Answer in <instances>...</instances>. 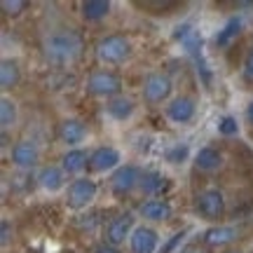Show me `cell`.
Returning a JSON list of instances; mask_svg holds the SVG:
<instances>
[{"instance_id":"obj_1","label":"cell","mask_w":253,"mask_h":253,"mask_svg":"<svg viewBox=\"0 0 253 253\" xmlns=\"http://www.w3.org/2000/svg\"><path fill=\"white\" fill-rule=\"evenodd\" d=\"M45 59L54 66H68L78 56L82 54V40L71 31H61V33H52L45 40Z\"/></svg>"},{"instance_id":"obj_2","label":"cell","mask_w":253,"mask_h":253,"mask_svg":"<svg viewBox=\"0 0 253 253\" xmlns=\"http://www.w3.org/2000/svg\"><path fill=\"white\" fill-rule=\"evenodd\" d=\"M131 54V45L125 36H106L96 45V56L103 63H122Z\"/></svg>"},{"instance_id":"obj_3","label":"cell","mask_w":253,"mask_h":253,"mask_svg":"<svg viewBox=\"0 0 253 253\" xmlns=\"http://www.w3.org/2000/svg\"><path fill=\"white\" fill-rule=\"evenodd\" d=\"M176 40H181V45L185 47V52L197 63V71L202 73L204 82H209L211 73H209V66H207V61H204V52H202V36H199L197 31H192L190 26H183V28H178Z\"/></svg>"},{"instance_id":"obj_4","label":"cell","mask_w":253,"mask_h":253,"mask_svg":"<svg viewBox=\"0 0 253 253\" xmlns=\"http://www.w3.org/2000/svg\"><path fill=\"white\" fill-rule=\"evenodd\" d=\"M141 178H143V171H141L138 167L125 164V167L115 169L113 178H110V188H113V192H115L118 197H125V195H129L134 188L141 185Z\"/></svg>"},{"instance_id":"obj_5","label":"cell","mask_w":253,"mask_h":253,"mask_svg":"<svg viewBox=\"0 0 253 253\" xmlns=\"http://www.w3.org/2000/svg\"><path fill=\"white\" fill-rule=\"evenodd\" d=\"M87 89L89 94L94 96H110V99H115L122 89V82L115 73L110 71H96L89 75V80H87Z\"/></svg>"},{"instance_id":"obj_6","label":"cell","mask_w":253,"mask_h":253,"mask_svg":"<svg viewBox=\"0 0 253 253\" xmlns=\"http://www.w3.org/2000/svg\"><path fill=\"white\" fill-rule=\"evenodd\" d=\"M197 211L207 220H218L225 213V197L218 188H207L199 192L197 197Z\"/></svg>"},{"instance_id":"obj_7","label":"cell","mask_w":253,"mask_h":253,"mask_svg":"<svg viewBox=\"0 0 253 253\" xmlns=\"http://www.w3.org/2000/svg\"><path fill=\"white\" fill-rule=\"evenodd\" d=\"M171 94V80L167 73H153L143 82V99L148 103H162Z\"/></svg>"},{"instance_id":"obj_8","label":"cell","mask_w":253,"mask_h":253,"mask_svg":"<svg viewBox=\"0 0 253 253\" xmlns=\"http://www.w3.org/2000/svg\"><path fill=\"white\" fill-rule=\"evenodd\" d=\"M96 197V183L89 178H78L68 188V207L71 209H84Z\"/></svg>"},{"instance_id":"obj_9","label":"cell","mask_w":253,"mask_h":253,"mask_svg":"<svg viewBox=\"0 0 253 253\" xmlns=\"http://www.w3.org/2000/svg\"><path fill=\"white\" fill-rule=\"evenodd\" d=\"M131 227H134V216L131 213H120L108 223L106 227V242L110 246H120L126 237H131Z\"/></svg>"},{"instance_id":"obj_10","label":"cell","mask_w":253,"mask_h":253,"mask_svg":"<svg viewBox=\"0 0 253 253\" xmlns=\"http://www.w3.org/2000/svg\"><path fill=\"white\" fill-rule=\"evenodd\" d=\"M38 157H40V150H38V145L33 143V141H19V143H14L12 153H9L12 164L19 167V169H31V167H36Z\"/></svg>"},{"instance_id":"obj_11","label":"cell","mask_w":253,"mask_h":253,"mask_svg":"<svg viewBox=\"0 0 253 253\" xmlns=\"http://www.w3.org/2000/svg\"><path fill=\"white\" fill-rule=\"evenodd\" d=\"M157 242H160V237L155 232L153 227H136L131 237H129V249L131 253H155L157 249Z\"/></svg>"},{"instance_id":"obj_12","label":"cell","mask_w":253,"mask_h":253,"mask_svg":"<svg viewBox=\"0 0 253 253\" xmlns=\"http://www.w3.org/2000/svg\"><path fill=\"white\" fill-rule=\"evenodd\" d=\"M89 169L91 171H110V169H120V153L110 145L96 148L89 155Z\"/></svg>"},{"instance_id":"obj_13","label":"cell","mask_w":253,"mask_h":253,"mask_svg":"<svg viewBox=\"0 0 253 253\" xmlns=\"http://www.w3.org/2000/svg\"><path fill=\"white\" fill-rule=\"evenodd\" d=\"M195 101L190 96H176V99L167 106V118L176 122V125H188L195 118Z\"/></svg>"},{"instance_id":"obj_14","label":"cell","mask_w":253,"mask_h":253,"mask_svg":"<svg viewBox=\"0 0 253 253\" xmlns=\"http://www.w3.org/2000/svg\"><path fill=\"white\" fill-rule=\"evenodd\" d=\"M59 138L68 145H78L87 138V126L82 125V120H78V118L63 120L61 125H59Z\"/></svg>"},{"instance_id":"obj_15","label":"cell","mask_w":253,"mask_h":253,"mask_svg":"<svg viewBox=\"0 0 253 253\" xmlns=\"http://www.w3.org/2000/svg\"><path fill=\"white\" fill-rule=\"evenodd\" d=\"M138 213L148 218V220H169L173 209L167 199H145L143 204L138 207Z\"/></svg>"},{"instance_id":"obj_16","label":"cell","mask_w":253,"mask_h":253,"mask_svg":"<svg viewBox=\"0 0 253 253\" xmlns=\"http://www.w3.org/2000/svg\"><path fill=\"white\" fill-rule=\"evenodd\" d=\"M220 164H223V155H220V150H216V148H211V145H207V148H202L197 155H195V167H197L199 171H216V169H220Z\"/></svg>"},{"instance_id":"obj_17","label":"cell","mask_w":253,"mask_h":253,"mask_svg":"<svg viewBox=\"0 0 253 253\" xmlns=\"http://www.w3.org/2000/svg\"><path fill=\"white\" fill-rule=\"evenodd\" d=\"M63 176H66V171L61 167H45L38 173V181L47 192H56V190L63 188Z\"/></svg>"},{"instance_id":"obj_18","label":"cell","mask_w":253,"mask_h":253,"mask_svg":"<svg viewBox=\"0 0 253 253\" xmlns=\"http://www.w3.org/2000/svg\"><path fill=\"white\" fill-rule=\"evenodd\" d=\"M235 239H237V230L230 225H218L204 232V244L209 246H225L230 242H235Z\"/></svg>"},{"instance_id":"obj_19","label":"cell","mask_w":253,"mask_h":253,"mask_svg":"<svg viewBox=\"0 0 253 253\" xmlns=\"http://www.w3.org/2000/svg\"><path fill=\"white\" fill-rule=\"evenodd\" d=\"M108 115L113 120H118V122H125V120L131 118V113H134V101L126 99V96H115V99L108 101Z\"/></svg>"},{"instance_id":"obj_20","label":"cell","mask_w":253,"mask_h":253,"mask_svg":"<svg viewBox=\"0 0 253 253\" xmlns=\"http://www.w3.org/2000/svg\"><path fill=\"white\" fill-rule=\"evenodd\" d=\"M89 164V157H87V153L84 150H80V148H75V150H68V153L63 155L61 160V169L66 173H80L84 167Z\"/></svg>"},{"instance_id":"obj_21","label":"cell","mask_w":253,"mask_h":253,"mask_svg":"<svg viewBox=\"0 0 253 253\" xmlns=\"http://www.w3.org/2000/svg\"><path fill=\"white\" fill-rule=\"evenodd\" d=\"M138 188L143 190L145 195H160V192L169 188V181L160 171H143V178H141Z\"/></svg>"},{"instance_id":"obj_22","label":"cell","mask_w":253,"mask_h":253,"mask_svg":"<svg viewBox=\"0 0 253 253\" xmlns=\"http://www.w3.org/2000/svg\"><path fill=\"white\" fill-rule=\"evenodd\" d=\"M82 17L87 21H101L103 17H108L110 12V2L108 0H87L82 2Z\"/></svg>"},{"instance_id":"obj_23","label":"cell","mask_w":253,"mask_h":253,"mask_svg":"<svg viewBox=\"0 0 253 253\" xmlns=\"http://www.w3.org/2000/svg\"><path fill=\"white\" fill-rule=\"evenodd\" d=\"M19 78H21V73H19L17 61L5 59V61L0 63V87H2V89H12V87H17Z\"/></svg>"},{"instance_id":"obj_24","label":"cell","mask_w":253,"mask_h":253,"mask_svg":"<svg viewBox=\"0 0 253 253\" xmlns=\"http://www.w3.org/2000/svg\"><path fill=\"white\" fill-rule=\"evenodd\" d=\"M239 28H242V19H239V17L227 19V24L220 28V31H218L216 45H218V47H227L237 36H239Z\"/></svg>"},{"instance_id":"obj_25","label":"cell","mask_w":253,"mask_h":253,"mask_svg":"<svg viewBox=\"0 0 253 253\" xmlns=\"http://www.w3.org/2000/svg\"><path fill=\"white\" fill-rule=\"evenodd\" d=\"M17 122V103L12 99H2L0 101V125L2 131H7L9 126H14Z\"/></svg>"},{"instance_id":"obj_26","label":"cell","mask_w":253,"mask_h":253,"mask_svg":"<svg viewBox=\"0 0 253 253\" xmlns=\"http://www.w3.org/2000/svg\"><path fill=\"white\" fill-rule=\"evenodd\" d=\"M0 7L5 9V14L17 17V14H21V9L28 7V2H24V0H2V2H0Z\"/></svg>"},{"instance_id":"obj_27","label":"cell","mask_w":253,"mask_h":253,"mask_svg":"<svg viewBox=\"0 0 253 253\" xmlns=\"http://www.w3.org/2000/svg\"><path fill=\"white\" fill-rule=\"evenodd\" d=\"M218 131L223 136H235L237 131H239V125H237L235 118L225 115V118H220V122H218Z\"/></svg>"},{"instance_id":"obj_28","label":"cell","mask_w":253,"mask_h":253,"mask_svg":"<svg viewBox=\"0 0 253 253\" xmlns=\"http://www.w3.org/2000/svg\"><path fill=\"white\" fill-rule=\"evenodd\" d=\"M188 145H173V148H169L167 150V162H171V164H178L183 162L185 157H188Z\"/></svg>"},{"instance_id":"obj_29","label":"cell","mask_w":253,"mask_h":253,"mask_svg":"<svg viewBox=\"0 0 253 253\" xmlns=\"http://www.w3.org/2000/svg\"><path fill=\"white\" fill-rule=\"evenodd\" d=\"M185 232H188V230H181V232H176V235H171V239H169V242H167V244H164L162 249H160V253H171L173 249H176V246L181 244V239L185 237Z\"/></svg>"},{"instance_id":"obj_30","label":"cell","mask_w":253,"mask_h":253,"mask_svg":"<svg viewBox=\"0 0 253 253\" xmlns=\"http://www.w3.org/2000/svg\"><path fill=\"white\" fill-rule=\"evenodd\" d=\"M244 80L253 82V47L249 49V54L244 59Z\"/></svg>"},{"instance_id":"obj_31","label":"cell","mask_w":253,"mask_h":253,"mask_svg":"<svg viewBox=\"0 0 253 253\" xmlns=\"http://www.w3.org/2000/svg\"><path fill=\"white\" fill-rule=\"evenodd\" d=\"M0 235H2V239H0L2 246H7L9 244V223L7 220H2V232H0Z\"/></svg>"},{"instance_id":"obj_32","label":"cell","mask_w":253,"mask_h":253,"mask_svg":"<svg viewBox=\"0 0 253 253\" xmlns=\"http://www.w3.org/2000/svg\"><path fill=\"white\" fill-rule=\"evenodd\" d=\"M94 253H118V249H115V246H110L108 242H106V244L96 246V249H94Z\"/></svg>"},{"instance_id":"obj_33","label":"cell","mask_w":253,"mask_h":253,"mask_svg":"<svg viewBox=\"0 0 253 253\" xmlns=\"http://www.w3.org/2000/svg\"><path fill=\"white\" fill-rule=\"evenodd\" d=\"M181 253H209L207 249H199V246H188V249H183Z\"/></svg>"},{"instance_id":"obj_34","label":"cell","mask_w":253,"mask_h":253,"mask_svg":"<svg viewBox=\"0 0 253 253\" xmlns=\"http://www.w3.org/2000/svg\"><path fill=\"white\" fill-rule=\"evenodd\" d=\"M246 120H249V125H253V101L249 103V108H246Z\"/></svg>"},{"instance_id":"obj_35","label":"cell","mask_w":253,"mask_h":253,"mask_svg":"<svg viewBox=\"0 0 253 253\" xmlns=\"http://www.w3.org/2000/svg\"><path fill=\"white\" fill-rule=\"evenodd\" d=\"M227 253H239V251H227Z\"/></svg>"}]
</instances>
